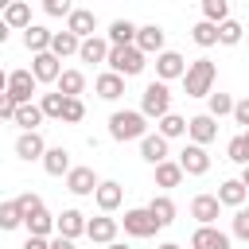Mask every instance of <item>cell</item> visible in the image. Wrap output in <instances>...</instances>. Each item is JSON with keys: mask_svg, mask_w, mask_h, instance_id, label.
<instances>
[{"mask_svg": "<svg viewBox=\"0 0 249 249\" xmlns=\"http://www.w3.org/2000/svg\"><path fill=\"white\" fill-rule=\"evenodd\" d=\"M214 198H218L222 206H233V210H241V206H245V198H249V191H245L237 179H226V183L218 187V195H214Z\"/></svg>", "mask_w": 249, "mask_h": 249, "instance_id": "484cf974", "label": "cell"}, {"mask_svg": "<svg viewBox=\"0 0 249 249\" xmlns=\"http://www.w3.org/2000/svg\"><path fill=\"white\" fill-rule=\"evenodd\" d=\"M218 214H222V202H218L214 195H195V198H191V218H195L198 226H214Z\"/></svg>", "mask_w": 249, "mask_h": 249, "instance_id": "2e32d148", "label": "cell"}, {"mask_svg": "<svg viewBox=\"0 0 249 249\" xmlns=\"http://www.w3.org/2000/svg\"><path fill=\"white\" fill-rule=\"evenodd\" d=\"M148 214H152V218H156V226L163 230V226H171V222H175V202H171L167 195H152Z\"/></svg>", "mask_w": 249, "mask_h": 249, "instance_id": "4dcf8cb0", "label": "cell"}, {"mask_svg": "<svg viewBox=\"0 0 249 249\" xmlns=\"http://www.w3.org/2000/svg\"><path fill=\"white\" fill-rule=\"evenodd\" d=\"M191 39H195L198 47H214V43H218V27L206 23V19H198V23L191 27Z\"/></svg>", "mask_w": 249, "mask_h": 249, "instance_id": "f35d334b", "label": "cell"}, {"mask_svg": "<svg viewBox=\"0 0 249 249\" xmlns=\"http://www.w3.org/2000/svg\"><path fill=\"white\" fill-rule=\"evenodd\" d=\"M51 35H54V31H47L43 23H31V27L23 31V47H27L31 54H43V51H51Z\"/></svg>", "mask_w": 249, "mask_h": 249, "instance_id": "4316f807", "label": "cell"}, {"mask_svg": "<svg viewBox=\"0 0 249 249\" xmlns=\"http://www.w3.org/2000/svg\"><path fill=\"white\" fill-rule=\"evenodd\" d=\"M105 66H109L117 78H136V74L148 66V54H140L136 47H109Z\"/></svg>", "mask_w": 249, "mask_h": 249, "instance_id": "3957f363", "label": "cell"}, {"mask_svg": "<svg viewBox=\"0 0 249 249\" xmlns=\"http://www.w3.org/2000/svg\"><path fill=\"white\" fill-rule=\"evenodd\" d=\"M105 249H128V245H124V241H109Z\"/></svg>", "mask_w": 249, "mask_h": 249, "instance_id": "db71d44e", "label": "cell"}, {"mask_svg": "<svg viewBox=\"0 0 249 249\" xmlns=\"http://www.w3.org/2000/svg\"><path fill=\"white\" fill-rule=\"evenodd\" d=\"M179 183H183V171H179V163H175V160H163V163H156V187L171 191V187H179Z\"/></svg>", "mask_w": 249, "mask_h": 249, "instance_id": "d6a6232c", "label": "cell"}, {"mask_svg": "<svg viewBox=\"0 0 249 249\" xmlns=\"http://www.w3.org/2000/svg\"><path fill=\"white\" fill-rule=\"evenodd\" d=\"M12 124H19L23 132H39V124H43V113H39V105H35V101H27V105H16V117H12Z\"/></svg>", "mask_w": 249, "mask_h": 249, "instance_id": "f1b7e54d", "label": "cell"}, {"mask_svg": "<svg viewBox=\"0 0 249 249\" xmlns=\"http://www.w3.org/2000/svg\"><path fill=\"white\" fill-rule=\"evenodd\" d=\"M187 136H191V144L206 148L210 140H218V121H214V117H206V113H195V117L187 121Z\"/></svg>", "mask_w": 249, "mask_h": 249, "instance_id": "9c48e42d", "label": "cell"}, {"mask_svg": "<svg viewBox=\"0 0 249 249\" xmlns=\"http://www.w3.org/2000/svg\"><path fill=\"white\" fill-rule=\"evenodd\" d=\"M160 249H183V245H175V241H163V245H160Z\"/></svg>", "mask_w": 249, "mask_h": 249, "instance_id": "11a10c76", "label": "cell"}, {"mask_svg": "<svg viewBox=\"0 0 249 249\" xmlns=\"http://www.w3.org/2000/svg\"><path fill=\"white\" fill-rule=\"evenodd\" d=\"M175 163H179L183 175H206V171H210V156H206V148H198V144H187Z\"/></svg>", "mask_w": 249, "mask_h": 249, "instance_id": "30bf717a", "label": "cell"}, {"mask_svg": "<svg viewBox=\"0 0 249 249\" xmlns=\"http://www.w3.org/2000/svg\"><path fill=\"white\" fill-rule=\"evenodd\" d=\"M93 89H97V97H101V101H117V97L124 93V78H117L113 70H105V74H97Z\"/></svg>", "mask_w": 249, "mask_h": 249, "instance_id": "cb8c5ba5", "label": "cell"}, {"mask_svg": "<svg viewBox=\"0 0 249 249\" xmlns=\"http://www.w3.org/2000/svg\"><path fill=\"white\" fill-rule=\"evenodd\" d=\"M245 140H249V128H245Z\"/></svg>", "mask_w": 249, "mask_h": 249, "instance_id": "9f6ffc18", "label": "cell"}, {"mask_svg": "<svg viewBox=\"0 0 249 249\" xmlns=\"http://www.w3.org/2000/svg\"><path fill=\"white\" fill-rule=\"evenodd\" d=\"M82 89H86V74L82 70H62L58 82H54V93H62V97H78Z\"/></svg>", "mask_w": 249, "mask_h": 249, "instance_id": "83f0119b", "label": "cell"}, {"mask_svg": "<svg viewBox=\"0 0 249 249\" xmlns=\"http://www.w3.org/2000/svg\"><path fill=\"white\" fill-rule=\"evenodd\" d=\"M8 35H12V31H8V23H4V19H0V47H4V43H8Z\"/></svg>", "mask_w": 249, "mask_h": 249, "instance_id": "816d5d0a", "label": "cell"}, {"mask_svg": "<svg viewBox=\"0 0 249 249\" xmlns=\"http://www.w3.org/2000/svg\"><path fill=\"white\" fill-rule=\"evenodd\" d=\"M202 19L214 23V27L226 23V19H230V4H226V0H202Z\"/></svg>", "mask_w": 249, "mask_h": 249, "instance_id": "d590c367", "label": "cell"}, {"mask_svg": "<svg viewBox=\"0 0 249 249\" xmlns=\"http://www.w3.org/2000/svg\"><path fill=\"white\" fill-rule=\"evenodd\" d=\"M78 43H82V39H74L70 31H54V35H51V54L62 62L66 54H78Z\"/></svg>", "mask_w": 249, "mask_h": 249, "instance_id": "836d02e7", "label": "cell"}, {"mask_svg": "<svg viewBox=\"0 0 249 249\" xmlns=\"http://www.w3.org/2000/svg\"><path fill=\"white\" fill-rule=\"evenodd\" d=\"M16 206H19V210H23V218H27V214L43 210V198H39L35 191H23V195H16Z\"/></svg>", "mask_w": 249, "mask_h": 249, "instance_id": "ee69618b", "label": "cell"}, {"mask_svg": "<svg viewBox=\"0 0 249 249\" xmlns=\"http://www.w3.org/2000/svg\"><path fill=\"white\" fill-rule=\"evenodd\" d=\"M43 152H47V140H43V132H19L16 136V156L19 160H43Z\"/></svg>", "mask_w": 249, "mask_h": 249, "instance_id": "d6986e66", "label": "cell"}, {"mask_svg": "<svg viewBox=\"0 0 249 249\" xmlns=\"http://www.w3.org/2000/svg\"><path fill=\"white\" fill-rule=\"evenodd\" d=\"M191 249H230V233H222L218 226H198L191 233Z\"/></svg>", "mask_w": 249, "mask_h": 249, "instance_id": "ac0fdd59", "label": "cell"}, {"mask_svg": "<svg viewBox=\"0 0 249 249\" xmlns=\"http://www.w3.org/2000/svg\"><path fill=\"white\" fill-rule=\"evenodd\" d=\"M241 35H245V27H241L237 19L218 23V43H222V47H237V43H241Z\"/></svg>", "mask_w": 249, "mask_h": 249, "instance_id": "74e56055", "label": "cell"}, {"mask_svg": "<svg viewBox=\"0 0 249 249\" xmlns=\"http://www.w3.org/2000/svg\"><path fill=\"white\" fill-rule=\"evenodd\" d=\"M233 124H241V128H249V97H241V101H233Z\"/></svg>", "mask_w": 249, "mask_h": 249, "instance_id": "bcb514c9", "label": "cell"}, {"mask_svg": "<svg viewBox=\"0 0 249 249\" xmlns=\"http://www.w3.org/2000/svg\"><path fill=\"white\" fill-rule=\"evenodd\" d=\"M66 31H70L74 39H89V35H97V16H93L89 8H74V12L66 16Z\"/></svg>", "mask_w": 249, "mask_h": 249, "instance_id": "5bb4252c", "label": "cell"}, {"mask_svg": "<svg viewBox=\"0 0 249 249\" xmlns=\"http://www.w3.org/2000/svg\"><path fill=\"white\" fill-rule=\"evenodd\" d=\"M78 58H82V62H105V58H109V43H105L101 35H89V39L78 43Z\"/></svg>", "mask_w": 249, "mask_h": 249, "instance_id": "603a6c76", "label": "cell"}, {"mask_svg": "<svg viewBox=\"0 0 249 249\" xmlns=\"http://www.w3.org/2000/svg\"><path fill=\"white\" fill-rule=\"evenodd\" d=\"M58 74H62V62H58L51 51L31 54V78H35L39 86H54V82H58Z\"/></svg>", "mask_w": 249, "mask_h": 249, "instance_id": "52a82bcc", "label": "cell"}, {"mask_svg": "<svg viewBox=\"0 0 249 249\" xmlns=\"http://www.w3.org/2000/svg\"><path fill=\"white\" fill-rule=\"evenodd\" d=\"M70 167H74V163H70V152H66L62 144L43 152V171H47V175H66Z\"/></svg>", "mask_w": 249, "mask_h": 249, "instance_id": "d4e9b609", "label": "cell"}, {"mask_svg": "<svg viewBox=\"0 0 249 249\" xmlns=\"http://www.w3.org/2000/svg\"><path fill=\"white\" fill-rule=\"evenodd\" d=\"M23 226V210L16 206V198L12 202H0V230L8 233V230H19Z\"/></svg>", "mask_w": 249, "mask_h": 249, "instance_id": "8d00e7d4", "label": "cell"}, {"mask_svg": "<svg viewBox=\"0 0 249 249\" xmlns=\"http://www.w3.org/2000/svg\"><path fill=\"white\" fill-rule=\"evenodd\" d=\"M214 78H218V66H214L210 58L187 62V70H183V89H187V97H206V93H214Z\"/></svg>", "mask_w": 249, "mask_h": 249, "instance_id": "6da1fadb", "label": "cell"}, {"mask_svg": "<svg viewBox=\"0 0 249 249\" xmlns=\"http://www.w3.org/2000/svg\"><path fill=\"white\" fill-rule=\"evenodd\" d=\"M183 70H187V58L179 54V51H160L156 54V82H175V78H183Z\"/></svg>", "mask_w": 249, "mask_h": 249, "instance_id": "8992f818", "label": "cell"}, {"mask_svg": "<svg viewBox=\"0 0 249 249\" xmlns=\"http://www.w3.org/2000/svg\"><path fill=\"white\" fill-rule=\"evenodd\" d=\"M54 233L58 237H66V241H74V237H82L86 233V214L82 210H62V214H54Z\"/></svg>", "mask_w": 249, "mask_h": 249, "instance_id": "4fadbf2b", "label": "cell"}, {"mask_svg": "<svg viewBox=\"0 0 249 249\" xmlns=\"http://www.w3.org/2000/svg\"><path fill=\"white\" fill-rule=\"evenodd\" d=\"M163 39H167V35H163L160 23H144V27H136V43H132V47H136L140 54H160V51H163Z\"/></svg>", "mask_w": 249, "mask_h": 249, "instance_id": "9a60e30c", "label": "cell"}, {"mask_svg": "<svg viewBox=\"0 0 249 249\" xmlns=\"http://www.w3.org/2000/svg\"><path fill=\"white\" fill-rule=\"evenodd\" d=\"M117 230H121V222H117V218H109V214L86 218V237H89V241H97V245H109V241H117Z\"/></svg>", "mask_w": 249, "mask_h": 249, "instance_id": "7c38bea8", "label": "cell"}, {"mask_svg": "<svg viewBox=\"0 0 249 249\" xmlns=\"http://www.w3.org/2000/svg\"><path fill=\"white\" fill-rule=\"evenodd\" d=\"M97 175H93V167H70L66 171V191L70 195H93L97 191Z\"/></svg>", "mask_w": 249, "mask_h": 249, "instance_id": "e0dca14e", "label": "cell"}, {"mask_svg": "<svg viewBox=\"0 0 249 249\" xmlns=\"http://www.w3.org/2000/svg\"><path fill=\"white\" fill-rule=\"evenodd\" d=\"M35 89H39V82L31 78V70H12V74H8V97H12L16 105H27Z\"/></svg>", "mask_w": 249, "mask_h": 249, "instance_id": "ba28073f", "label": "cell"}, {"mask_svg": "<svg viewBox=\"0 0 249 249\" xmlns=\"http://www.w3.org/2000/svg\"><path fill=\"white\" fill-rule=\"evenodd\" d=\"M230 237H237V241H249V206L233 210V222H230Z\"/></svg>", "mask_w": 249, "mask_h": 249, "instance_id": "7bdbcfd3", "label": "cell"}, {"mask_svg": "<svg viewBox=\"0 0 249 249\" xmlns=\"http://www.w3.org/2000/svg\"><path fill=\"white\" fill-rule=\"evenodd\" d=\"M233 113V97L230 93H222V89H214V93H206V117H230Z\"/></svg>", "mask_w": 249, "mask_h": 249, "instance_id": "e575fe53", "label": "cell"}, {"mask_svg": "<svg viewBox=\"0 0 249 249\" xmlns=\"http://www.w3.org/2000/svg\"><path fill=\"white\" fill-rule=\"evenodd\" d=\"M23 249H51V237H27Z\"/></svg>", "mask_w": 249, "mask_h": 249, "instance_id": "c3c4849f", "label": "cell"}, {"mask_svg": "<svg viewBox=\"0 0 249 249\" xmlns=\"http://www.w3.org/2000/svg\"><path fill=\"white\" fill-rule=\"evenodd\" d=\"M140 156H144L152 167H156V163H163V160H167V140H163V136H156V132H148V136L140 140Z\"/></svg>", "mask_w": 249, "mask_h": 249, "instance_id": "f546056e", "label": "cell"}, {"mask_svg": "<svg viewBox=\"0 0 249 249\" xmlns=\"http://www.w3.org/2000/svg\"><path fill=\"white\" fill-rule=\"evenodd\" d=\"M0 93H8V70H0Z\"/></svg>", "mask_w": 249, "mask_h": 249, "instance_id": "f5cc1de1", "label": "cell"}, {"mask_svg": "<svg viewBox=\"0 0 249 249\" xmlns=\"http://www.w3.org/2000/svg\"><path fill=\"white\" fill-rule=\"evenodd\" d=\"M62 121H66V124H82V121H86L82 97H66V101H62Z\"/></svg>", "mask_w": 249, "mask_h": 249, "instance_id": "b9f144b4", "label": "cell"}, {"mask_svg": "<svg viewBox=\"0 0 249 249\" xmlns=\"http://www.w3.org/2000/svg\"><path fill=\"white\" fill-rule=\"evenodd\" d=\"M226 156H230L233 163H241V167L249 163V140H245V132H237V136L226 144Z\"/></svg>", "mask_w": 249, "mask_h": 249, "instance_id": "ab89813d", "label": "cell"}, {"mask_svg": "<svg viewBox=\"0 0 249 249\" xmlns=\"http://www.w3.org/2000/svg\"><path fill=\"white\" fill-rule=\"evenodd\" d=\"M62 101H66L62 93H43V97H39V113H43V117L62 121Z\"/></svg>", "mask_w": 249, "mask_h": 249, "instance_id": "60d3db41", "label": "cell"}, {"mask_svg": "<svg viewBox=\"0 0 249 249\" xmlns=\"http://www.w3.org/2000/svg\"><path fill=\"white\" fill-rule=\"evenodd\" d=\"M93 202H97V210H101V214H113V210L124 202V187H121L117 179H101V183H97V191H93Z\"/></svg>", "mask_w": 249, "mask_h": 249, "instance_id": "8fae6325", "label": "cell"}, {"mask_svg": "<svg viewBox=\"0 0 249 249\" xmlns=\"http://www.w3.org/2000/svg\"><path fill=\"white\" fill-rule=\"evenodd\" d=\"M105 43L109 47H132L136 43V23L132 19H113L109 31H105Z\"/></svg>", "mask_w": 249, "mask_h": 249, "instance_id": "44dd1931", "label": "cell"}, {"mask_svg": "<svg viewBox=\"0 0 249 249\" xmlns=\"http://www.w3.org/2000/svg\"><path fill=\"white\" fill-rule=\"evenodd\" d=\"M121 226H124V233L128 237H156V218L148 214V206H136V210H124V218H121Z\"/></svg>", "mask_w": 249, "mask_h": 249, "instance_id": "5b68a950", "label": "cell"}, {"mask_svg": "<svg viewBox=\"0 0 249 249\" xmlns=\"http://www.w3.org/2000/svg\"><path fill=\"white\" fill-rule=\"evenodd\" d=\"M23 230H27V237H51L54 233V214H47V206H43V210L23 218Z\"/></svg>", "mask_w": 249, "mask_h": 249, "instance_id": "7402d4cb", "label": "cell"}, {"mask_svg": "<svg viewBox=\"0 0 249 249\" xmlns=\"http://www.w3.org/2000/svg\"><path fill=\"white\" fill-rule=\"evenodd\" d=\"M109 136L113 140H144L148 136V121L140 117V109H117L109 117Z\"/></svg>", "mask_w": 249, "mask_h": 249, "instance_id": "7a4b0ae2", "label": "cell"}, {"mask_svg": "<svg viewBox=\"0 0 249 249\" xmlns=\"http://www.w3.org/2000/svg\"><path fill=\"white\" fill-rule=\"evenodd\" d=\"M237 183H241V187H245V191H249V163H245V167H241V175H237Z\"/></svg>", "mask_w": 249, "mask_h": 249, "instance_id": "f907efd6", "label": "cell"}, {"mask_svg": "<svg viewBox=\"0 0 249 249\" xmlns=\"http://www.w3.org/2000/svg\"><path fill=\"white\" fill-rule=\"evenodd\" d=\"M12 117H16V101L8 93H0V121H12Z\"/></svg>", "mask_w": 249, "mask_h": 249, "instance_id": "7dc6e473", "label": "cell"}, {"mask_svg": "<svg viewBox=\"0 0 249 249\" xmlns=\"http://www.w3.org/2000/svg\"><path fill=\"white\" fill-rule=\"evenodd\" d=\"M156 136H163V140L187 136V117H179V113H167V117H160V121H156Z\"/></svg>", "mask_w": 249, "mask_h": 249, "instance_id": "1f68e13d", "label": "cell"}, {"mask_svg": "<svg viewBox=\"0 0 249 249\" xmlns=\"http://www.w3.org/2000/svg\"><path fill=\"white\" fill-rule=\"evenodd\" d=\"M171 113V89L163 82H148L144 93H140V117L144 121H160Z\"/></svg>", "mask_w": 249, "mask_h": 249, "instance_id": "277c9868", "label": "cell"}, {"mask_svg": "<svg viewBox=\"0 0 249 249\" xmlns=\"http://www.w3.org/2000/svg\"><path fill=\"white\" fill-rule=\"evenodd\" d=\"M0 19L8 23V31H27V27H31V4H23V0H8V8H4Z\"/></svg>", "mask_w": 249, "mask_h": 249, "instance_id": "ffe728a7", "label": "cell"}, {"mask_svg": "<svg viewBox=\"0 0 249 249\" xmlns=\"http://www.w3.org/2000/svg\"><path fill=\"white\" fill-rule=\"evenodd\" d=\"M51 249H74V241H66V237L54 233V237H51Z\"/></svg>", "mask_w": 249, "mask_h": 249, "instance_id": "681fc988", "label": "cell"}, {"mask_svg": "<svg viewBox=\"0 0 249 249\" xmlns=\"http://www.w3.org/2000/svg\"><path fill=\"white\" fill-rule=\"evenodd\" d=\"M43 12H47V16H62V19H66V16L74 12V4H70V0H43Z\"/></svg>", "mask_w": 249, "mask_h": 249, "instance_id": "f6af8a7d", "label": "cell"}]
</instances>
